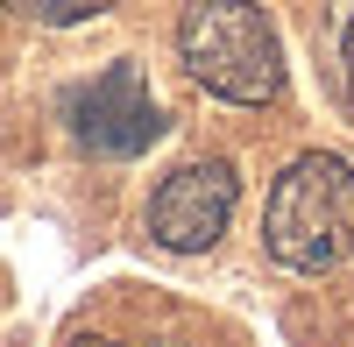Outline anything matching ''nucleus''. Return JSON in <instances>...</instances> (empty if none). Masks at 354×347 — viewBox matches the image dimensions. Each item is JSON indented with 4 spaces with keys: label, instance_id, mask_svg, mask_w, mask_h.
<instances>
[{
    "label": "nucleus",
    "instance_id": "nucleus-1",
    "mask_svg": "<svg viewBox=\"0 0 354 347\" xmlns=\"http://www.w3.org/2000/svg\"><path fill=\"white\" fill-rule=\"evenodd\" d=\"M262 241L283 270H340L354 263V163L340 156H298L270 191Z\"/></svg>",
    "mask_w": 354,
    "mask_h": 347
},
{
    "label": "nucleus",
    "instance_id": "nucleus-2",
    "mask_svg": "<svg viewBox=\"0 0 354 347\" xmlns=\"http://www.w3.org/2000/svg\"><path fill=\"white\" fill-rule=\"evenodd\" d=\"M185 71L234 106H270L283 93V50L255 0H192L177 21Z\"/></svg>",
    "mask_w": 354,
    "mask_h": 347
},
{
    "label": "nucleus",
    "instance_id": "nucleus-3",
    "mask_svg": "<svg viewBox=\"0 0 354 347\" xmlns=\"http://www.w3.org/2000/svg\"><path fill=\"white\" fill-rule=\"evenodd\" d=\"M234 191H241L234 185V163H220V156L170 170L156 185V198H149V234L170 255H205L234 220Z\"/></svg>",
    "mask_w": 354,
    "mask_h": 347
},
{
    "label": "nucleus",
    "instance_id": "nucleus-4",
    "mask_svg": "<svg viewBox=\"0 0 354 347\" xmlns=\"http://www.w3.org/2000/svg\"><path fill=\"white\" fill-rule=\"evenodd\" d=\"M71 135H78V149H93V156H142L163 135V113L149 100V85H142V71L113 64L93 85H78L71 93Z\"/></svg>",
    "mask_w": 354,
    "mask_h": 347
},
{
    "label": "nucleus",
    "instance_id": "nucleus-5",
    "mask_svg": "<svg viewBox=\"0 0 354 347\" xmlns=\"http://www.w3.org/2000/svg\"><path fill=\"white\" fill-rule=\"evenodd\" d=\"M0 8H15L21 21H50V28H64V21H93L100 8H113V0H0Z\"/></svg>",
    "mask_w": 354,
    "mask_h": 347
},
{
    "label": "nucleus",
    "instance_id": "nucleus-6",
    "mask_svg": "<svg viewBox=\"0 0 354 347\" xmlns=\"http://www.w3.org/2000/svg\"><path fill=\"white\" fill-rule=\"evenodd\" d=\"M340 93L354 106V15H347V36H340Z\"/></svg>",
    "mask_w": 354,
    "mask_h": 347
},
{
    "label": "nucleus",
    "instance_id": "nucleus-7",
    "mask_svg": "<svg viewBox=\"0 0 354 347\" xmlns=\"http://www.w3.org/2000/svg\"><path fill=\"white\" fill-rule=\"evenodd\" d=\"M71 347H113V340H100V333H85V340H71Z\"/></svg>",
    "mask_w": 354,
    "mask_h": 347
}]
</instances>
